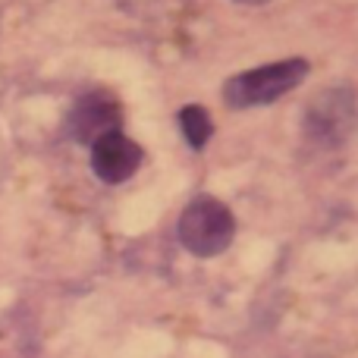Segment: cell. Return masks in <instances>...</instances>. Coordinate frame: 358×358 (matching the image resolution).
Masks as SVG:
<instances>
[{
	"label": "cell",
	"mask_w": 358,
	"mask_h": 358,
	"mask_svg": "<svg viewBox=\"0 0 358 358\" xmlns=\"http://www.w3.org/2000/svg\"><path fill=\"white\" fill-rule=\"evenodd\" d=\"M308 76V63L305 60H283V63H271V66H255L242 76H233L223 88V101L236 110L245 107H258V104H271L280 94L292 92L299 82Z\"/></svg>",
	"instance_id": "cell-1"
},
{
	"label": "cell",
	"mask_w": 358,
	"mask_h": 358,
	"mask_svg": "<svg viewBox=\"0 0 358 358\" xmlns=\"http://www.w3.org/2000/svg\"><path fill=\"white\" fill-rule=\"evenodd\" d=\"M236 236V220L229 208L217 198H195L185 204L179 217V239L198 258H214L227 252V245Z\"/></svg>",
	"instance_id": "cell-2"
},
{
	"label": "cell",
	"mask_w": 358,
	"mask_h": 358,
	"mask_svg": "<svg viewBox=\"0 0 358 358\" xmlns=\"http://www.w3.org/2000/svg\"><path fill=\"white\" fill-rule=\"evenodd\" d=\"M120 120H123V110H120V104L110 94L88 92L69 110V132H73V138L92 145L107 132H120Z\"/></svg>",
	"instance_id": "cell-3"
},
{
	"label": "cell",
	"mask_w": 358,
	"mask_h": 358,
	"mask_svg": "<svg viewBox=\"0 0 358 358\" xmlns=\"http://www.w3.org/2000/svg\"><path fill=\"white\" fill-rule=\"evenodd\" d=\"M142 164V148L123 132H107L92 142V170L101 182H126Z\"/></svg>",
	"instance_id": "cell-4"
},
{
	"label": "cell",
	"mask_w": 358,
	"mask_h": 358,
	"mask_svg": "<svg viewBox=\"0 0 358 358\" xmlns=\"http://www.w3.org/2000/svg\"><path fill=\"white\" fill-rule=\"evenodd\" d=\"M179 126H182L185 142H189L195 151H201L204 145H208L210 132H214V126H210V120H208V110L198 104L185 107V110L179 113Z\"/></svg>",
	"instance_id": "cell-5"
},
{
	"label": "cell",
	"mask_w": 358,
	"mask_h": 358,
	"mask_svg": "<svg viewBox=\"0 0 358 358\" xmlns=\"http://www.w3.org/2000/svg\"><path fill=\"white\" fill-rule=\"evenodd\" d=\"M239 3H261V0H239Z\"/></svg>",
	"instance_id": "cell-6"
}]
</instances>
